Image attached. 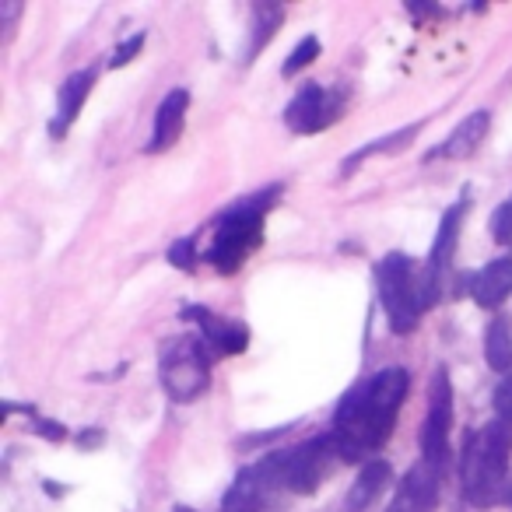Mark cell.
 Wrapping results in <instances>:
<instances>
[{
  "label": "cell",
  "mask_w": 512,
  "mask_h": 512,
  "mask_svg": "<svg viewBox=\"0 0 512 512\" xmlns=\"http://www.w3.org/2000/svg\"><path fill=\"white\" fill-rule=\"evenodd\" d=\"M411 393V372L390 365L358 379L334 407V442L344 463H369L372 453L390 442L400 407Z\"/></svg>",
  "instance_id": "cell-1"
},
{
  "label": "cell",
  "mask_w": 512,
  "mask_h": 512,
  "mask_svg": "<svg viewBox=\"0 0 512 512\" xmlns=\"http://www.w3.org/2000/svg\"><path fill=\"white\" fill-rule=\"evenodd\" d=\"M281 193H285V186L271 183V186H264V190H256V193H249V197L228 204L225 211H218V218H214V225H211L214 228L211 246H207V253H204V260L214 271L232 278V274L242 271V264H246L249 256L264 246L267 214L278 207Z\"/></svg>",
  "instance_id": "cell-2"
},
{
  "label": "cell",
  "mask_w": 512,
  "mask_h": 512,
  "mask_svg": "<svg viewBox=\"0 0 512 512\" xmlns=\"http://www.w3.org/2000/svg\"><path fill=\"white\" fill-rule=\"evenodd\" d=\"M376 292L390 330L397 337H407L418 330L421 316L439 302L442 281L428 271V264H418L414 256L386 253L376 264Z\"/></svg>",
  "instance_id": "cell-3"
},
{
  "label": "cell",
  "mask_w": 512,
  "mask_h": 512,
  "mask_svg": "<svg viewBox=\"0 0 512 512\" xmlns=\"http://www.w3.org/2000/svg\"><path fill=\"white\" fill-rule=\"evenodd\" d=\"M512 463V425L502 418H491L477 432L467 435L463 446V495L474 509H495L505 495Z\"/></svg>",
  "instance_id": "cell-4"
},
{
  "label": "cell",
  "mask_w": 512,
  "mask_h": 512,
  "mask_svg": "<svg viewBox=\"0 0 512 512\" xmlns=\"http://www.w3.org/2000/svg\"><path fill=\"white\" fill-rule=\"evenodd\" d=\"M214 351L200 334H176L158 348V383L172 404H193L211 386Z\"/></svg>",
  "instance_id": "cell-5"
},
{
  "label": "cell",
  "mask_w": 512,
  "mask_h": 512,
  "mask_svg": "<svg viewBox=\"0 0 512 512\" xmlns=\"http://www.w3.org/2000/svg\"><path fill=\"white\" fill-rule=\"evenodd\" d=\"M285 488V470H281V449L267 453L264 460L249 463L235 474L232 488L221 498V512H278Z\"/></svg>",
  "instance_id": "cell-6"
},
{
  "label": "cell",
  "mask_w": 512,
  "mask_h": 512,
  "mask_svg": "<svg viewBox=\"0 0 512 512\" xmlns=\"http://www.w3.org/2000/svg\"><path fill=\"white\" fill-rule=\"evenodd\" d=\"M337 463L344 460L334 442V432H320L313 439L299 442V446L281 449V470H285L288 495H316Z\"/></svg>",
  "instance_id": "cell-7"
},
{
  "label": "cell",
  "mask_w": 512,
  "mask_h": 512,
  "mask_svg": "<svg viewBox=\"0 0 512 512\" xmlns=\"http://www.w3.org/2000/svg\"><path fill=\"white\" fill-rule=\"evenodd\" d=\"M449 425H453V383H449L446 365H439L428 386V414L421 421V460L428 467L442 470L449 460Z\"/></svg>",
  "instance_id": "cell-8"
},
{
  "label": "cell",
  "mask_w": 512,
  "mask_h": 512,
  "mask_svg": "<svg viewBox=\"0 0 512 512\" xmlns=\"http://www.w3.org/2000/svg\"><path fill=\"white\" fill-rule=\"evenodd\" d=\"M348 109V88H323L316 81L302 85L285 106V123L295 134H323Z\"/></svg>",
  "instance_id": "cell-9"
},
{
  "label": "cell",
  "mask_w": 512,
  "mask_h": 512,
  "mask_svg": "<svg viewBox=\"0 0 512 512\" xmlns=\"http://www.w3.org/2000/svg\"><path fill=\"white\" fill-rule=\"evenodd\" d=\"M179 320L197 327V334L207 341L214 358H235L249 348V327L242 320H225V316L211 313L207 306H186L179 313Z\"/></svg>",
  "instance_id": "cell-10"
},
{
  "label": "cell",
  "mask_w": 512,
  "mask_h": 512,
  "mask_svg": "<svg viewBox=\"0 0 512 512\" xmlns=\"http://www.w3.org/2000/svg\"><path fill=\"white\" fill-rule=\"evenodd\" d=\"M491 130V113L488 109H477V113L463 116L453 130H449L446 141H439L425 155V162H467L470 155H477V148L484 144Z\"/></svg>",
  "instance_id": "cell-11"
},
{
  "label": "cell",
  "mask_w": 512,
  "mask_h": 512,
  "mask_svg": "<svg viewBox=\"0 0 512 512\" xmlns=\"http://www.w3.org/2000/svg\"><path fill=\"white\" fill-rule=\"evenodd\" d=\"M439 477H442V470L428 467L425 460L414 463V467L400 477V488L386 512H435V505H439Z\"/></svg>",
  "instance_id": "cell-12"
},
{
  "label": "cell",
  "mask_w": 512,
  "mask_h": 512,
  "mask_svg": "<svg viewBox=\"0 0 512 512\" xmlns=\"http://www.w3.org/2000/svg\"><path fill=\"white\" fill-rule=\"evenodd\" d=\"M95 81H99V71H95V67L67 74L64 85H60V92H57V113H53V120H50V137L64 141L67 130L78 123V116H81V109H85L88 95H92Z\"/></svg>",
  "instance_id": "cell-13"
},
{
  "label": "cell",
  "mask_w": 512,
  "mask_h": 512,
  "mask_svg": "<svg viewBox=\"0 0 512 512\" xmlns=\"http://www.w3.org/2000/svg\"><path fill=\"white\" fill-rule=\"evenodd\" d=\"M467 211H470V193L463 190V197L456 204H449L442 211V221H439V232H435V242L428 249V271L442 281V274L453 267V256H456V242H460V232H463V221H467Z\"/></svg>",
  "instance_id": "cell-14"
},
{
  "label": "cell",
  "mask_w": 512,
  "mask_h": 512,
  "mask_svg": "<svg viewBox=\"0 0 512 512\" xmlns=\"http://www.w3.org/2000/svg\"><path fill=\"white\" fill-rule=\"evenodd\" d=\"M186 113H190V92L186 88H172L162 99L155 113V127H151V141H148V155H162V151L176 148V141L183 137L186 127Z\"/></svg>",
  "instance_id": "cell-15"
},
{
  "label": "cell",
  "mask_w": 512,
  "mask_h": 512,
  "mask_svg": "<svg viewBox=\"0 0 512 512\" xmlns=\"http://www.w3.org/2000/svg\"><path fill=\"white\" fill-rule=\"evenodd\" d=\"M512 292V256H498L491 264H484L474 278L467 281V295L474 306L498 309Z\"/></svg>",
  "instance_id": "cell-16"
},
{
  "label": "cell",
  "mask_w": 512,
  "mask_h": 512,
  "mask_svg": "<svg viewBox=\"0 0 512 512\" xmlns=\"http://www.w3.org/2000/svg\"><path fill=\"white\" fill-rule=\"evenodd\" d=\"M393 481V467L386 460H369L358 467L355 481H351L348 495H344V512H372L386 488Z\"/></svg>",
  "instance_id": "cell-17"
},
{
  "label": "cell",
  "mask_w": 512,
  "mask_h": 512,
  "mask_svg": "<svg viewBox=\"0 0 512 512\" xmlns=\"http://www.w3.org/2000/svg\"><path fill=\"white\" fill-rule=\"evenodd\" d=\"M249 18H253V22H249V43H246L242 64H253V60L267 50V43L278 36L281 25H285V8H281V4H253Z\"/></svg>",
  "instance_id": "cell-18"
},
{
  "label": "cell",
  "mask_w": 512,
  "mask_h": 512,
  "mask_svg": "<svg viewBox=\"0 0 512 512\" xmlns=\"http://www.w3.org/2000/svg\"><path fill=\"white\" fill-rule=\"evenodd\" d=\"M418 130H421V123H407V127L393 130V134H383V137H376V141L362 144V148L351 151V155H348V162H344L341 176H351V172H355L358 165H365L369 158H376V155H397V151H404L407 144H411L414 137H418Z\"/></svg>",
  "instance_id": "cell-19"
},
{
  "label": "cell",
  "mask_w": 512,
  "mask_h": 512,
  "mask_svg": "<svg viewBox=\"0 0 512 512\" xmlns=\"http://www.w3.org/2000/svg\"><path fill=\"white\" fill-rule=\"evenodd\" d=\"M484 358L488 369L509 376L512 372V320L509 316H495L484 330Z\"/></svg>",
  "instance_id": "cell-20"
},
{
  "label": "cell",
  "mask_w": 512,
  "mask_h": 512,
  "mask_svg": "<svg viewBox=\"0 0 512 512\" xmlns=\"http://www.w3.org/2000/svg\"><path fill=\"white\" fill-rule=\"evenodd\" d=\"M316 57H320V39H316V36L299 39V46H295V50L288 53V60H285V67H281V74H285V78H292V74L306 71L309 64H316Z\"/></svg>",
  "instance_id": "cell-21"
},
{
  "label": "cell",
  "mask_w": 512,
  "mask_h": 512,
  "mask_svg": "<svg viewBox=\"0 0 512 512\" xmlns=\"http://www.w3.org/2000/svg\"><path fill=\"white\" fill-rule=\"evenodd\" d=\"M488 232H491V239L502 242V246L505 242H512V193L495 207V211H491Z\"/></svg>",
  "instance_id": "cell-22"
},
{
  "label": "cell",
  "mask_w": 512,
  "mask_h": 512,
  "mask_svg": "<svg viewBox=\"0 0 512 512\" xmlns=\"http://www.w3.org/2000/svg\"><path fill=\"white\" fill-rule=\"evenodd\" d=\"M169 264L172 267H179V271H186V274H193V267H197V242L193 239H179V242H172L169 246Z\"/></svg>",
  "instance_id": "cell-23"
},
{
  "label": "cell",
  "mask_w": 512,
  "mask_h": 512,
  "mask_svg": "<svg viewBox=\"0 0 512 512\" xmlns=\"http://www.w3.org/2000/svg\"><path fill=\"white\" fill-rule=\"evenodd\" d=\"M491 407H495V418H502L512 425V372L509 376H502V383L495 386V393H491Z\"/></svg>",
  "instance_id": "cell-24"
},
{
  "label": "cell",
  "mask_w": 512,
  "mask_h": 512,
  "mask_svg": "<svg viewBox=\"0 0 512 512\" xmlns=\"http://www.w3.org/2000/svg\"><path fill=\"white\" fill-rule=\"evenodd\" d=\"M141 50H144V32H137V36L123 39V43L116 46V50H113V57H109V67H127L130 60H134Z\"/></svg>",
  "instance_id": "cell-25"
},
{
  "label": "cell",
  "mask_w": 512,
  "mask_h": 512,
  "mask_svg": "<svg viewBox=\"0 0 512 512\" xmlns=\"http://www.w3.org/2000/svg\"><path fill=\"white\" fill-rule=\"evenodd\" d=\"M36 432H39V435H46V439H50V442H60V439H64V435H67V428L60 425V421H46V418H39V421H36Z\"/></svg>",
  "instance_id": "cell-26"
},
{
  "label": "cell",
  "mask_w": 512,
  "mask_h": 512,
  "mask_svg": "<svg viewBox=\"0 0 512 512\" xmlns=\"http://www.w3.org/2000/svg\"><path fill=\"white\" fill-rule=\"evenodd\" d=\"M407 11H411V15H435V18H446V11L439 8V4H407Z\"/></svg>",
  "instance_id": "cell-27"
},
{
  "label": "cell",
  "mask_w": 512,
  "mask_h": 512,
  "mask_svg": "<svg viewBox=\"0 0 512 512\" xmlns=\"http://www.w3.org/2000/svg\"><path fill=\"white\" fill-rule=\"evenodd\" d=\"M172 512H197V509H190V505H176Z\"/></svg>",
  "instance_id": "cell-28"
},
{
  "label": "cell",
  "mask_w": 512,
  "mask_h": 512,
  "mask_svg": "<svg viewBox=\"0 0 512 512\" xmlns=\"http://www.w3.org/2000/svg\"><path fill=\"white\" fill-rule=\"evenodd\" d=\"M509 505H512V498H509Z\"/></svg>",
  "instance_id": "cell-29"
}]
</instances>
